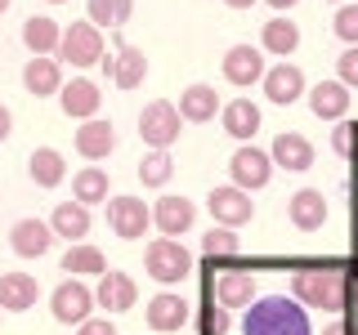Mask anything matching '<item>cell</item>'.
Returning <instances> with one entry per match:
<instances>
[{
	"label": "cell",
	"instance_id": "cell-39",
	"mask_svg": "<svg viewBox=\"0 0 358 335\" xmlns=\"http://www.w3.org/2000/svg\"><path fill=\"white\" fill-rule=\"evenodd\" d=\"M90 22L94 27H117V0H90Z\"/></svg>",
	"mask_w": 358,
	"mask_h": 335
},
{
	"label": "cell",
	"instance_id": "cell-30",
	"mask_svg": "<svg viewBox=\"0 0 358 335\" xmlns=\"http://www.w3.org/2000/svg\"><path fill=\"white\" fill-rule=\"evenodd\" d=\"M59 36H63V27L54 18H27L22 22V45L31 54H54L59 50Z\"/></svg>",
	"mask_w": 358,
	"mask_h": 335
},
{
	"label": "cell",
	"instance_id": "cell-37",
	"mask_svg": "<svg viewBox=\"0 0 358 335\" xmlns=\"http://www.w3.org/2000/svg\"><path fill=\"white\" fill-rule=\"evenodd\" d=\"M336 72H341V85L345 89H358V45H350V50L336 59Z\"/></svg>",
	"mask_w": 358,
	"mask_h": 335
},
{
	"label": "cell",
	"instance_id": "cell-8",
	"mask_svg": "<svg viewBox=\"0 0 358 335\" xmlns=\"http://www.w3.org/2000/svg\"><path fill=\"white\" fill-rule=\"evenodd\" d=\"M152 223V210L143 206L139 197H112L108 201V228L117 232L121 241H139Z\"/></svg>",
	"mask_w": 358,
	"mask_h": 335
},
{
	"label": "cell",
	"instance_id": "cell-35",
	"mask_svg": "<svg viewBox=\"0 0 358 335\" xmlns=\"http://www.w3.org/2000/svg\"><path fill=\"white\" fill-rule=\"evenodd\" d=\"M331 27H336V36H341L345 45H358V5H350V0H345V5L336 9Z\"/></svg>",
	"mask_w": 358,
	"mask_h": 335
},
{
	"label": "cell",
	"instance_id": "cell-5",
	"mask_svg": "<svg viewBox=\"0 0 358 335\" xmlns=\"http://www.w3.org/2000/svg\"><path fill=\"white\" fill-rule=\"evenodd\" d=\"M143 268H148L152 282L171 286V282H179V277H188L193 255H188L175 237H162V241H148V246H143Z\"/></svg>",
	"mask_w": 358,
	"mask_h": 335
},
{
	"label": "cell",
	"instance_id": "cell-16",
	"mask_svg": "<svg viewBox=\"0 0 358 335\" xmlns=\"http://www.w3.org/2000/svg\"><path fill=\"white\" fill-rule=\"evenodd\" d=\"M134 299H139V286H134L130 273H103V277H99L94 304L103 308V313H126Z\"/></svg>",
	"mask_w": 358,
	"mask_h": 335
},
{
	"label": "cell",
	"instance_id": "cell-31",
	"mask_svg": "<svg viewBox=\"0 0 358 335\" xmlns=\"http://www.w3.org/2000/svg\"><path fill=\"white\" fill-rule=\"evenodd\" d=\"M260 45L268 54H278V59H287V54H296V45H300V27L291 18H273V22H264Z\"/></svg>",
	"mask_w": 358,
	"mask_h": 335
},
{
	"label": "cell",
	"instance_id": "cell-22",
	"mask_svg": "<svg viewBox=\"0 0 358 335\" xmlns=\"http://www.w3.org/2000/svg\"><path fill=\"white\" fill-rule=\"evenodd\" d=\"M309 112L318 121H341L345 112H350V89L341 81H318L309 89Z\"/></svg>",
	"mask_w": 358,
	"mask_h": 335
},
{
	"label": "cell",
	"instance_id": "cell-27",
	"mask_svg": "<svg viewBox=\"0 0 358 335\" xmlns=\"http://www.w3.org/2000/svg\"><path fill=\"white\" fill-rule=\"evenodd\" d=\"M27 174H31V184H36V188H59V184H63V174H67L63 152H54V148H36V152L27 156Z\"/></svg>",
	"mask_w": 358,
	"mask_h": 335
},
{
	"label": "cell",
	"instance_id": "cell-29",
	"mask_svg": "<svg viewBox=\"0 0 358 335\" xmlns=\"http://www.w3.org/2000/svg\"><path fill=\"white\" fill-rule=\"evenodd\" d=\"M112 81H117L121 89H134L143 85V76H148V59H143V50H134V45H121L117 59H112Z\"/></svg>",
	"mask_w": 358,
	"mask_h": 335
},
{
	"label": "cell",
	"instance_id": "cell-6",
	"mask_svg": "<svg viewBox=\"0 0 358 335\" xmlns=\"http://www.w3.org/2000/svg\"><path fill=\"white\" fill-rule=\"evenodd\" d=\"M229 174H233V188H242V193H255V188H264L268 179H273V161H268L264 148H255V143H242V148L229 156Z\"/></svg>",
	"mask_w": 358,
	"mask_h": 335
},
{
	"label": "cell",
	"instance_id": "cell-7",
	"mask_svg": "<svg viewBox=\"0 0 358 335\" xmlns=\"http://www.w3.org/2000/svg\"><path fill=\"white\" fill-rule=\"evenodd\" d=\"M206 210L215 215L220 228H242V223H251L255 215V206H251V193H242V188H233V184H220V188H210V197H206Z\"/></svg>",
	"mask_w": 358,
	"mask_h": 335
},
{
	"label": "cell",
	"instance_id": "cell-4",
	"mask_svg": "<svg viewBox=\"0 0 358 335\" xmlns=\"http://www.w3.org/2000/svg\"><path fill=\"white\" fill-rule=\"evenodd\" d=\"M179 130H184V117H179V107L171 98H152V103L139 112V139L148 143V148L166 152L179 139Z\"/></svg>",
	"mask_w": 358,
	"mask_h": 335
},
{
	"label": "cell",
	"instance_id": "cell-1",
	"mask_svg": "<svg viewBox=\"0 0 358 335\" xmlns=\"http://www.w3.org/2000/svg\"><path fill=\"white\" fill-rule=\"evenodd\" d=\"M251 313L242 318V335H313L309 313L300 299L287 295H260L246 304Z\"/></svg>",
	"mask_w": 358,
	"mask_h": 335
},
{
	"label": "cell",
	"instance_id": "cell-46",
	"mask_svg": "<svg viewBox=\"0 0 358 335\" xmlns=\"http://www.w3.org/2000/svg\"><path fill=\"white\" fill-rule=\"evenodd\" d=\"M5 9H9V0H0V14H5Z\"/></svg>",
	"mask_w": 358,
	"mask_h": 335
},
{
	"label": "cell",
	"instance_id": "cell-41",
	"mask_svg": "<svg viewBox=\"0 0 358 335\" xmlns=\"http://www.w3.org/2000/svg\"><path fill=\"white\" fill-rule=\"evenodd\" d=\"M130 14H134V0H117V27H126Z\"/></svg>",
	"mask_w": 358,
	"mask_h": 335
},
{
	"label": "cell",
	"instance_id": "cell-12",
	"mask_svg": "<svg viewBox=\"0 0 358 335\" xmlns=\"http://www.w3.org/2000/svg\"><path fill=\"white\" fill-rule=\"evenodd\" d=\"M268 161L291 170V174H305L313 165V143L305 139V134H296V130H282L273 139V148H268Z\"/></svg>",
	"mask_w": 358,
	"mask_h": 335
},
{
	"label": "cell",
	"instance_id": "cell-17",
	"mask_svg": "<svg viewBox=\"0 0 358 335\" xmlns=\"http://www.w3.org/2000/svg\"><path fill=\"white\" fill-rule=\"evenodd\" d=\"M184 322H188V304H184V295H171V290H162V295H152L148 299V327L157 335H175V331H184Z\"/></svg>",
	"mask_w": 358,
	"mask_h": 335
},
{
	"label": "cell",
	"instance_id": "cell-47",
	"mask_svg": "<svg viewBox=\"0 0 358 335\" xmlns=\"http://www.w3.org/2000/svg\"><path fill=\"white\" fill-rule=\"evenodd\" d=\"M50 5H63V0H50Z\"/></svg>",
	"mask_w": 358,
	"mask_h": 335
},
{
	"label": "cell",
	"instance_id": "cell-36",
	"mask_svg": "<svg viewBox=\"0 0 358 335\" xmlns=\"http://www.w3.org/2000/svg\"><path fill=\"white\" fill-rule=\"evenodd\" d=\"M229 331H233V318L224 308H215V299H210L201 308V335H229Z\"/></svg>",
	"mask_w": 358,
	"mask_h": 335
},
{
	"label": "cell",
	"instance_id": "cell-44",
	"mask_svg": "<svg viewBox=\"0 0 358 335\" xmlns=\"http://www.w3.org/2000/svg\"><path fill=\"white\" fill-rule=\"evenodd\" d=\"M224 5H229V9H251L255 0H224Z\"/></svg>",
	"mask_w": 358,
	"mask_h": 335
},
{
	"label": "cell",
	"instance_id": "cell-45",
	"mask_svg": "<svg viewBox=\"0 0 358 335\" xmlns=\"http://www.w3.org/2000/svg\"><path fill=\"white\" fill-rule=\"evenodd\" d=\"M268 5H273V9H291V5H296V0H268Z\"/></svg>",
	"mask_w": 358,
	"mask_h": 335
},
{
	"label": "cell",
	"instance_id": "cell-25",
	"mask_svg": "<svg viewBox=\"0 0 358 335\" xmlns=\"http://www.w3.org/2000/svg\"><path fill=\"white\" fill-rule=\"evenodd\" d=\"M220 117H224V134H233V139H242V143L260 130V107H255L251 98H229Z\"/></svg>",
	"mask_w": 358,
	"mask_h": 335
},
{
	"label": "cell",
	"instance_id": "cell-42",
	"mask_svg": "<svg viewBox=\"0 0 358 335\" xmlns=\"http://www.w3.org/2000/svg\"><path fill=\"white\" fill-rule=\"evenodd\" d=\"M9 126H14V117H9V107H5V103H0V143H5V139H9Z\"/></svg>",
	"mask_w": 358,
	"mask_h": 335
},
{
	"label": "cell",
	"instance_id": "cell-14",
	"mask_svg": "<svg viewBox=\"0 0 358 335\" xmlns=\"http://www.w3.org/2000/svg\"><path fill=\"white\" fill-rule=\"evenodd\" d=\"M210 295H215L220 308H246V304L255 299V277L246 273V268H229V273L215 277Z\"/></svg>",
	"mask_w": 358,
	"mask_h": 335
},
{
	"label": "cell",
	"instance_id": "cell-33",
	"mask_svg": "<svg viewBox=\"0 0 358 335\" xmlns=\"http://www.w3.org/2000/svg\"><path fill=\"white\" fill-rule=\"evenodd\" d=\"M171 174H175V161H171V152H162V148H152V152L139 161V179H143L148 188H162Z\"/></svg>",
	"mask_w": 358,
	"mask_h": 335
},
{
	"label": "cell",
	"instance_id": "cell-26",
	"mask_svg": "<svg viewBox=\"0 0 358 335\" xmlns=\"http://www.w3.org/2000/svg\"><path fill=\"white\" fill-rule=\"evenodd\" d=\"M63 273L67 277H103L108 273V260L99 246H85V241H72L63 255Z\"/></svg>",
	"mask_w": 358,
	"mask_h": 335
},
{
	"label": "cell",
	"instance_id": "cell-20",
	"mask_svg": "<svg viewBox=\"0 0 358 335\" xmlns=\"http://www.w3.org/2000/svg\"><path fill=\"white\" fill-rule=\"evenodd\" d=\"M99 103H103V98H99V85L85 81V76H72V81L59 89V107L76 121H90L99 112Z\"/></svg>",
	"mask_w": 358,
	"mask_h": 335
},
{
	"label": "cell",
	"instance_id": "cell-2",
	"mask_svg": "<svg viewBox=\"0 0 358 335\" xmlns=\"http://www.w3.org/2000/svg\"><path fill=\"white\" fill-rule=\"evenodd\" d=\"M291 290L305 308H322V313H341L345 299H350V282H345V273L336 264H305L296 268V277H291Z\"/></svg>",
	"mask_w": 358,
	"mask_h": 335
},
{
	"label": "cell",
	"instance_id": "cell-13",
	"mask_svg": "<svg viewBox=\"0 0 358 335\" xmlns=\"http://www.w3.org/2000/svg\"><path fill=\"white\" fill-rule=\"evenodd\" d=\"M50 241H54V228L45 219H18L9 228V246H14V255H22V260H41L50 251Z\"/></svg>",
	"mask_w": 358,
	"mask_h": 335
},
{
	"label": "cell",
	"instance_id": "cell-32",
	"mask_svg": "<svg viewBox=\"0 0 358 335\" xmlns=\"http://www.w3.org/2000/svg\"><path fill=\"white\" fill-rule=\"evenodd\" d=\"M72 197L81 201V206H99V201H108V170H76L72 174Z\"/></svg>",
	"mask_w": 358,
	"mask_h": 335
},
{
	"label": "cell",
	"instance_id": "cell-19",
	"mask_svg": "<svg viewBox=\"0 0 358 335\" xmlns=\"http://www.w3.org/2000/svg\"><path fill=\"white\" fill-rule=\"evenodd\" d=\"M287 219L296 223L300 232L322 228V223H327V197H322L318 188H300V193L287 201Z\"/></svg>",
	"mask_w": 358,
	"mask_h": 335
},
{
	"label": "cell",
	"instance_id": "cell-10",
	"mask_svg": "<svg viewBox=\"0 0 358 335\" xmlns=\"http://www.w3.org/2000/svg\"><path fill=\"white\" fill-rule=\"evenodd\" d=\"M264 98L268 103H296L300 94H305V72H300L296 63H273V67H264Z\"/></svg>",
	"mask_w": 358,
	"mask_h": 335
},
{
	"label": "cell",
	"instance_id": "cell-18",
	"mask_svg": "<svg viewBox=\"0 0 358 335\" xmlns=\"http://www.w3.org/2000/svg\"><path fill=\"white\" fill-rule=\"evenodd\" d=\"M197 219V206L188 197H162L152 206V223L162 228V237H179V232H188Z\"/></svg>",
	"mask_w": 358,
	"mask_h": 335
},
{
	"label": "cell",
	"instance_id": "cell-38",
	"mask_svg": "<svg viewBox=\"0 0 358 335\" xmlns=\"http://www.w3.org/2000/svg\"><path fill=\"white\" fill-rule=\"evenodd\" d=\"M354 148H358V130L354 126H336L331 130V152L336 156H354Z\"/></svg>",
	"mask_w": 358,
	"mask_h": 335
},
{
	"label": "cell",
	"instance_id": "cell-48",
	"mask_svg": "<svg viewBox=\"0 0 358 335\" xmlns=\"http://www.w3.org/2000/svg\"><path fill=\"white\" fill-rule=\"evenodd\" d=\"M336 5H345V0H336Z\"/></svg>",
	"mask_w": 358,
	"mask_h": 335
},
{
	"label": "cell",
	"instance_id": "cell-43",
	"mask_svg": "<svg viewBox=\"0 0 358 335\" xmlns=\"http://www.w3.org/2000/svg\"><path fill=\"white\" fill-rule=\"evenodd\" d=\"M322 335H350V327H345V322H327V327H322Z\"/></svg>",
	"mask_w": 358,
	"mask_h": 335
},
{
	"label": "cell",
	"instance_id": "cell-11",
	"mask_svg": "<svg viewBox=\"0 0 358 335\" xmlns=\"http://www.w3.org/2000/svg\"><path fill=\"white\" fill-rule=\"evenodd\" d=\"M22 85L36 98L59 94L63 89V63L54 59V54H31V63H22Z\"/></svg>",
	"mask_w": 358,
	"mask_h": 335
},
{
	"label": "cell",
	"instance_id": "cell-15",
	"mask_svg": "<svg viewBox=\"0 0 358 335\" xmlns=\"http://www.w3.org/2000/svg\"><path fill=\"white\" fill-rule=\"evenodd\" d=\"M260 76H264V50H255V45H233V50L224 54V81L255 85Z\"/></svg>",
	"mask_w": 358,
	"mask_h": 335
},
{
	"label": "cell",
	"instance_id": "cell-24",
	"mask_svg": "<svg viewBox=\"0 0 358 335\" xmlns=\"http://www.w3.org/2000/svg\"><path fill=\"white\" fill-rule=\"evenodd\" d=\"M54 228V237L63 241H81L90 232V206H81V201H63V206H54V215L45 219Z\"/></svg>",
	"mask_w": 358,
	"mask_h": 335
},
{
	"label": "cell",
	"instance_id": "cell-23",
	"mask_svg": "<svg viewBox=\"0 0 358 335\" xmlns=\"http://www.w3.org/2000/svg\"><path fill=\"white\" fill-rule=\"evenodd\" d=\"M36 295H41L36 277H27V273H0V308H5V313L31 308V304H36Z\"/></svg>",
	"mask_w": 358,
	"mask_h": 335
},
{
	"label": "cell",
	"instance_id": "cell-28",
	"mask_svg": "<svg viewBox=\"0 0 358 335\" xmlns=\"http://www.w3.org/2000/svg\"><path fill=\"white\" fill-rule=\"evenodd\" d=\"M220 112V94L210 85H188L184 94H179V117L193 121V126H201V121H210Z\"/></svg>",
	"mask_w": 358,
	"mask_h": 335
},
{
	"label": "cell",
	"instance_id": "cell-21",
	"mask_svg": "<svg viewBox=\"0 0 358 335\" xmlns=\"http://www.w3.org/2000/svg\"><path fill=\"white\" fill-rule=\"evenodd\" d=\"M112 148H117V130H112V121L90 117L85 126L76 130V152H81L85 161H103V156H112Z\"/></svg>",
	"mask_w": 358,
	"mask_h": 335
},
{
	"label": "cell",
	"instance_id": "cell-34",
	"mask_svg": "<svg viewBox=\"0 0 358 335\" xmlns=\"http://www.w3.org/2000/svg\"><path fill=\"white\" fill-rule=\"evenodd\" d=\"M201 251H206L210 260H229V255L242 251V241H238V232H233V228H220V223H215V228L201 237Z\"/></svg>",
	"mask_w": 358,
	"mask_h": 335
},
{
	"label": "cell",
	"instance_id": "cell-40",
	"mask_svg": "<svg viewBox=\"0 0 358 335\" xmlns=\"http://www.w3.org/2000/svg\"><path fill=\"white\" fill-rule=\"evenodd\" d=\"M76 335H112V322H108V318H103V322H99V318H85Z\"/></svg>",
	"mask_w": 358,
	"mask_h": 335
},
{
	"label": "cell",
	"instance_id": "cell-9",
	"mask_svg": "<svg viewBox=\"0 0 358 335\" xmlns=\"http://www.w3.org/2000/svg\"><path fill=\"white\" fill-rule=\"evenodd\" d=\"M50 308H54V322H63V327H81L90 318V308H94V290L85 282H76V277H67V282L50 295Z\"/></svg>",
	"mask_w": 358,
	"mask_h": 335
},
{
	"label": "cell",
	"instance_id": "cell-3",
	"mask_svg": "<svg viewBox=\"0 0 358 335\" xmlns=\"http://www.w3.org/2000/svg\"><path fill=\"white\" fill-rule=\"evenodd\" d=\"M54 59L72 63V67H94L99 59H103V31H99L94 22H72V27H63Z\"/></svg>",
	"mask_w": 358,
	"mask_h": 335
}]
</instances>
